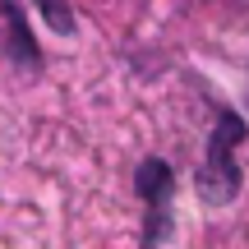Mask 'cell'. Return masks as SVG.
I'll return each mask as SVG.
<instances>
[{
	"instance_id": "6da1fadb",
	"label": "cell",
	"mask_w": 249,
	"mask_h": 249,
	"mask_svg": "<svg viewBox=\"0 0 249 249\" xmlns=\"http://www.w3.org/2000/svg\"><path fill=\"white\" fill-rule=\"evenodd\" d=\"M240 134H245L240 116H231V111H226V116L217 120L213 152H208V166H203V176H198V194H203L208 203H217V208H222L226 198L235 194V166H231V148L240 143Z\"/></svg>"
},
{
	"instance_id": "7a4b0ae2",
	"label": "cell",
	"mask_w": 249,
	"mask_h": 249,
	"mask_svg": "<svg viewBox=\"0 0 249 249\" xmlns=\"http://www.w3.org/2000/svg\"><path fill=\"white\" fill-rule=\"evenodd\" d=\"M37 5H42V14H46V23L55 28V33H70V9H65V0H37Z\"/></svg>"
}]
</instances>
